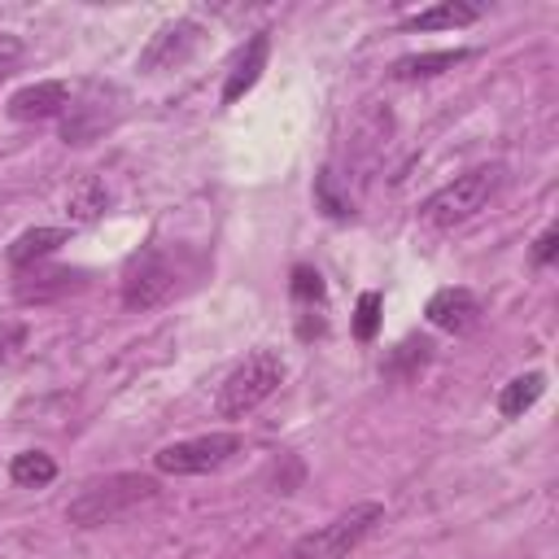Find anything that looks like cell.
<instances>
[{
    "mask_svg": "<svg viewBox=\"0 0 559 559\" xmlns=\"http://www.w3.org/2000/svg\"><path fill=\"white\" fill-rule=\"evenodd\" d=\"M240 437L236 432H205V437H188V441H170L153 454V467L166 476H205L218 472L223 463H231L240 454Z\"/></svg>",
    "mask_w": 559,
    "mask_h": 559,
    "instance_id": "5",
    "label": "cell"
},
{
    "mask_svg": "<svg viewBox=\"0 0 559 559\" xmlns=\"http://www.w3.org/2000/svg\"><path fill=\"white\" fill-rule=\"evenodd\" d=\"M380 293H362L358 297V306H354V336L358 341H376V332H380Z\"/></svg>",
    "mask_w": 559,
    "mask_h": 559,
    "instance_id": "20",
    "label": "cell"
},
{
    "mask_svg": "<svg viewBox=\"0 0 559 559\" xmlns=\"http://www.w3.org/2000/svg\"><path fill=\"white\" fill-rule=\"evenodd\" d=\"M175 288V266L162 249H144L131 258L127 275H122V306L127 310H153L170 297Z\"/></svg>",
    "mask_w": 559,
    "mask_h": 559,
    "instance_id": "6",
    "label": "cell"
},
{
    "mask_svg": "<svg viewBox=\"0 0 559 559\" xmlns=\"http://www.w3.org/2000/svg\"><path fill=\"white\" fill-rule=\"evenodd\" d=\"M105 205H109V192H105V183L96 175H79L70 183V197H66L70 223H96L105 214Z\"/></svg>",
    "mask_w": 559,
    "mask_h": 559,
    "instance_id": "15",
    "label": "cell"
},
{
    "mask_svg": "<svg viewBox=\"0 0 559 559\" xmlns=\"http://www.w3.org/2000/svg\"><path fill=\"white\" fill-rule=\"evenodd\" d=\"M424 314H428L432 328H441V332H450V336H463V332L476 328V319H480V301H476L472 288H437V293L428 297Z\"/></svg>",
    "mask_w": 559,
    "mask_h": 559,
    "instance_id": "9",
    "label": "cell"
},
{
    "mask_svg": "<svg viewBox=\"0 0 559 559\" xmlns=\"http://www.w3.org/2000/svg\"><path fill=\"white\" fill-rule=\"evenodd\" d=\"M502 179H507V170H502L498 162H493V166H472V170L454 175L445 188H437V192L419 205V218H424L428 227H459V223L476 218V214L498 197Z\"/></svg>",
    "mask_w": 559,
    "mask_h": 559,
    "instance_id": "1",
    "label": "cell"
},
{
    "mask_svg": "<svg viewBox=\"0 0 559 559\" xmlns=\"http://www.w3.org/2000/svg\"><path fill=\"white\" fill-rule=\"evenodd\" d=\"M472 52L467 48H441V52H411V57H397L393 61V79L402 83H415V79H432V74H445L454 70L459 61H467Z\"/></svg>",
    "mask_w": 559,
    "mask_h": 559,
    "instance_id": "13",
    "label": "cell"
},
{
    "mask_svg": "<svg viewBox=\"0 0 559 559\" xmlns=\"http://www.w3.org/2000/svg\"><path fill=\"white\" fill-rule=\"evenodd\" d=\"M266 52H271V31H258L245 48H240V57L231 61V70H227V83H223V100L231 105V100H240L253 83H258V74H262V66H266Z\"/></svg>",
    "mask_w": 559,
    "mask_h": 559,
    "instance_id": "10",
    "label": "cell"
},
{
    "mask_svg": "<svg viewBox=\"0 0 559 559\" xmlns=\"http://www.w3.org/2000/svg\"><path fill=\"white\" fill-rule=\"evenodd\" d=\"M380 520H384V507L380 502H354L349 511H341L323 528L297 537L293 550H288V559H345Z\"/></svg>",
    "mask_w": 559,
    "mask_h": 559,
    "instance_id": "4",
    "label": "cell"
},
{
    "mask_svg": "<svg viewBox=\"0 0 559 559\" xmlns=\"http://www.w3.org/2000/svg\"><path fill=\"white\" fill-rule=\"evenodd\" d=\"M9 476H13V485L44 489V485L57 480V463H52V454H44V450H22V454L9 459Z\"/></svg>",
    "mask_w": 559,
    "mask_h": 559,
    "instance_id": "16",
    "label": "cell"
},
{
    "mask_svg": "<svg viewBox=\"0 0 559 559\" xmlns=\"http://www.w3.org/2000/svg\"><path fill=\"white\" fill-rule=\"evenodd\" d=\"M70 109V83L61 79H44V83H26L9 96V118L17 122H44Z\"/></svg>",
    "mask_w": 559,
    "mask_h": 559,
    "instance_id": "8",
    "label": "cell"
},
{
    "mask_svg": "<svg viewBox=\"0 0 559 559\" xmlns=\"http://www.w3.org/2000/svg\"><path fill=\"white\" fill-rule=\"evenodd\" d=\"M546 393V371H524L515 380H507L498 389V415L502 419H520L528 406H537V397Z\"/></svg>",
    "mask_w": 559,
    "mask_h": 559,
    "instance_id": "14",
    "label": "cell"
},
{
    "mask_svg": "<svg viewBox=\"0 0 559 559\" xmlns=\"http://www.w3.org/2000/svg\"><path fill=\"white\" fill-rule=\"evenodd\" d=\"M201 35H205V26H201L197 17H175V22H166V26L144 44V52H140V70H144V74H157V70H175V66H183V61L197 52Z\"/></svg>",
    "mask_w": 559,
    "mask_h": 559,
    "instance_id": "7",
    "label": "cell"
},
{
    "mask_svg": "<svg viewBox=\"0 0 559 559\" xmlns=\"http://www.w3.org/2000/svg\"><path fill=\"white\" fill-rule=\"evenodd\" d=\"M66 240H70V231H66V227H26V231L9 245V266L26 271V266H35L39 258L57 253Z\"/></svg>",
    "mask_w": 559,
    "mask_h": 559,
    "instance_id": "12",
    "label": "cell"
},
{
    "mask_svg": "<svg viewBox=\"0 0 559 559\" xmlns=\"http://www.w3.org/2000/svg\"><path fill=\"white\" fill-rule=\"evenodd\" d=\"M293 297L297 301H323V275L314 266H293Z\"/></svg>",
    "mask_w": 559,
    "mask_h": 559,
    "instance_id": "21",
    "label": "cell"
},
{
    "mask_svg": "<svg viewBox=\"0 0 559 559\" xmlns=\"http://www.w3.org/2000/svg\"><path fill=\"white\" fill-rule=\"evenodd\" d=\"M555 249H559V231L546 227V231L537 236V245H533V266H550V262H555Z\"/></svg>",
    "mask_w": 559,
    "mask_h": 559,
    "instance_id": "23",
    "label": "cell"
},
{
    "mask_svg": "<svg viewBox=\"0 0 559 559\" xmlns=\"http://www.w3.org/2000/svg\"><path fill=\"white\" fill-rule=\"evenodd\" d=\"M22 345H26V323H22V319H4V323H0V362L17 358Z\"/></svg>",
    "mask_w": 559,
    "mask_h": 559,
    "instance_id": "22",
    "label": "cell"
},
{
    "mask_svg": "<svg viewBox=\"0 0 559 559\" xmlns=\"http://www.w3.org/2000/svg\"><path fill=\"white\" fill-rule=\"evenodd\" d=\"M480 17V4L472 0H437L432 9H419L415 17H406V31H459L472 26Z\"/></svg>",
    "mask_w": 559,
    "mask_h": 559,
    "instance_id": "11",
    "label": "cell"
},
{
    "mask_svg": "<svg viewBox=\"0 0 559 559\" xmlns=\"http://www.w3.org/2000/svg\"><path fill=\"white\" fill-rule=\"evenodd\" d=\"M74 284H79V275H70V271H48V275L17 280V297H22V301H52V297L70 293Z\"/></svg>",
    "mask_w": 559,
    "mask_h": 559,
    "instance_id": "17",
    "label": "cell"
},
{
    "mask_svg": "<svg viewBox=\"0 0 559 559\" xmlns=\"http://www.w3.org/2000/svg\"><path fill=\"white\" fill-rule=\"evenodd\" d=\"M428 358H432V345H428L424 336H406V341L384 358V376H402V380H406V376H415Z\"/></svg>",
    "mask_w": 559,
    "mask_h": 559,
    "instance_id": "18",
    "label": "cell"
},
{
    "mask_svg": "<svg viewBox=\"0 0 559 559\" xmlns=\"http://www.w3.org/2000/svg\"><path fill=\"white\" fill-rule=\"evenodd\" d=\"M157 493V480L144 476V472H114L105 480H92L70 507H66V520L74 528H96V524H109L118 515H127L131 507L148 502Z\"/></svg>",
    "mask_w": 559,
    "mask_h": 559,
    "instance_id": "2",
    "label": "cell"
},
{
    "mask_svg": "<svg viewBox=\"0 0 559 559\" xmlns=\"http://www.w3.org/2000/svg\"><path fill=\"white\" fill-rule=\"evenodd\" d=\"M17 61H22V39H17V35H9V31H0V79H4Z\"/></svg>",
    "mask_w": 559,
    "mask_h": 559,
    "instance_id": "24",
    "label": "cell"
},
{
    "mask_svg": "<svg viewBox=\"0 0 559 559\" xmlns=\"http://www.w3.org/2000/svg\"><path fill=\"white\" fill-rule=\"evenodd\" d=\"M284 358L280 349H253L240 367L227 371V380L218 384V397H214V411L223 419H240L249 415L253 406H262L280 384H284Z\"/></svg>",
    "mask_w": 559,
    "mask_h": 559,
    "instance_id": "3",
    "label": "cell"
},
{
    "mask_svg": "<svg viewBox=\"0 0 559 559\" xmlns=\"http://www.w3.org/2000/svg\"><path fill=\"white\" fill-rule=\"evenodd\" d=\"M314 201H319L323 214H332V218H349V214H354V197L336 188V170H332V166L314 179Z\"/></svg>",
    "mask_w": 559,
    "mask_h": 559,
    "instance_id": "19",
    "label": "cell"
}]
</instances>
